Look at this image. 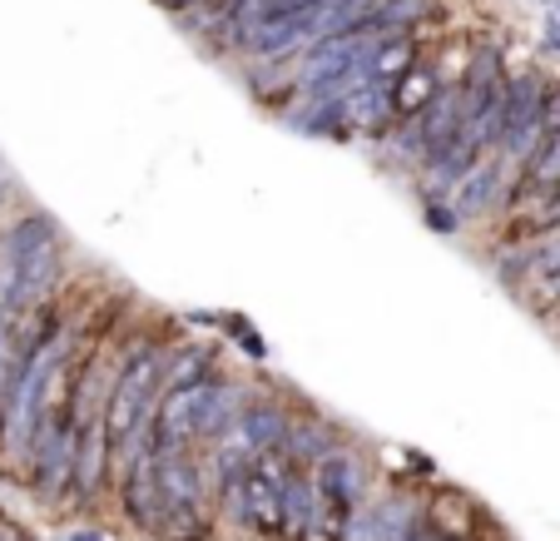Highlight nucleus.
Instances as JSON below:
<instances>
[{"label": "nucleus", "mask_w": 560, "mask_h": 541, "mask_svg": "<svg viewBox=\"0 0 560 541\" xmlns=\"http://www.w3.org/2000/svg\"><path fill=\"white\" fill-rule=\"evenodd\" d=\"M194 378H209V353L174 348L170 353V368H164V388H179V382H194Z\"/></svg>", "instance_id": "obj_10"}, {"label": "nucleus", "mask_w": 560, "mask_h": 541, "mask_svg": "<svg viewBox=\"0 0 560 541\" xmlns=\"http://www.w3.org/2000/svg\"><path fill=\"white\" fill-rule=\"evenodd\" d=\"M446 80H452V74H446L442 55H436V50H422L412 65H407L402 80H397V115H402V119L417 115V110H422L427 100H432L436 90L446 85ZM402 119H397V125H402Z\"/></svg>", "instance_id": "obj_5"}, {"label": "nucleus", "mask_w": 560, "mask_h": 541, "mask_svg": "<svg viewBox=\"0 0 560 541\" xmlns=\"http://www.w3.org/2000/svg\"><path fill=\"white\" fill-rule=\"evenodd\" d=\"M317 487H323V497L342 502V507L358 511L362 502V462L352 452H342V447H332L323 462H317Z\"/></svg>", "instance_id": "obj_6"}, {"label": "nucleus", "mask_w": 560, "mask_h": 541, "mask_svg": "<svg viewBox=\"0 0 560 541\" xmlns=\"http://www.w3.org/2000/svg\"><path fill=\"white\" fill-rule=\"evenodd\" d=\"M427 531L436 541H481V507L462 487H442L427 502Z\"/></svg>", "instance_id": "obj_4"}, {"label": "nucleus", "mask_w": 560, "mask_h": 541, "mask_svg": "<svg viewBox=\"0 0 560 541\" xmlns=\"http://www.w3.org/2000/svg\"><path fill=\"white\" fill-rule=\"evenodd\" d=\"M293 462L283 457V447H268V452H254L244 472V487H238V517L254 537L283 541V487Z\"/></svg>", "instance_id": "obj_3"}, {"label": "nucleus", "mask_w": 560, "mask_h": 541, "mask_svg": "<svg viewBox=\"0 0 560 541\" xmlns=\"http://www.w3.org/2000/svg\"><path fill=\"white\" fill-rule=\"evenodd\" d=\"M328 452H332V447H328V437H323V427H317V423H303V417H298V423L288 427L283 457L293 462V468H313L317 472V462H323Z\"/></svg>", "instance_id": "obj_9"}, {"label": "nucleus", "mask_w": 560, "mask_h": 541, "mask_svg": "<svg viewBox=\"0 0 560 541\" xmlns=\"http://www.w3.org/2000/svg\"><path fill=\"white\" fill-rule=\"evenodd\" d=\"M60 268V234H55V223L45 214H25L5 229V239H0V298H5L11 313L50 303Z\"/></svg>", "instance_id": "obj_1"}, {"label": "nucleus", "mask_w": 560, "mask_h": 541, "mask_svg": "<svg viewBox=\"0 0 560 541\" xmlns=\"http://www.w3.org/2000/svg\"><path fill=\"white\" fill-rule=\"evenodd\" d=\"M317 502H323V492H317V472L313 468H293V472H288V487H283V541L303 537V527L313 521Z\"/></svg>", "instance_id": "obj_7"}, {"label": "nucleus", "mask_w": 560, "mask_h": 541, "mask_svg": "<svg viewBox=\"0 0 560 541\" xmlns=\"http://www.w3.org/2000/svg\"><path fill=\"white\" fill-rule=\"evenodd\" d=\"M238 427L254 437L258 452H268V447H283V437H288V427H293V417H288L278 403H254V407H244Z\"/></svg>", "instance_id": "obj_8"}, {"label": "nucleus", "mask_w": 560, "mask_h": 541, "mask_svg": "<svg viewBox=\"0 0 560 541\" xmlns=\"http://www.w3.org/2000/svg\"><path fill=\"white\" fill-rule=\"evenodd\" d=\"M65 541H105V531H95V527H80V531H70Z\"/></svg>", "instance_id": "obj_12"}, {"label": "nucleus", "mask_w": 560, "mask_h": 541, "mask_svg": "<svg viewBox=\"0 0 560 541\" xmlns=\"http://www.w3.org/2000/svg\"><path fill=\"white\" fill-rule=\"evenodd\" d=\"M0 541H25V531L15 527L11 517H0Z\"/></svg>", "instance_id": "obj_11"}, {"label": "nucleus", "mask_w": 560, "mask_h": 541, "mask_svg": "<svg viewBox=\"0 0 560 541\" xmlns=\"http://www.w3.org/2000/svg\"><path fill=\"white\" fill-rule=\"evenodd\" d=\"M164 368H170V348L159 338H129L119 343V378L109 388L105 403V433H109V477L125 462L129 437L139 433L149 413L164 398Z\"/></svg>", "instance_id": "obj_2"}]
</instances>
